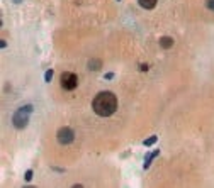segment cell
<instances>
[{"instance_id": "obj_1", "label": "cell", "mask_w": 214, "mask_h": 188, "mask_svg": "<svg viewBox=\"0 0 214 188\" xmlns=\"http://www.w3.org/2000/svg\"><path fill=\"white\" fill-rule=\"evenodd\" d=\"M92 109L100 117H109L117 110V97L112 92H100L92 102Z\"/></svg>"}, {"instance_id": "obj_2", "label": "cell", "mask_w": 214, "mask_h": 188, "mask_svg": "<svg viewBox=\"0 0 214 188\" xmlns=\"http://www.w3.org/2000/svg\"><path fill=\"white\" fill-rule=\"evenodd\" d=\"M32 105L31 103H27V105H22L21 109H17L14 114V117H12V124H14V127H17V129H24L27 124H29V117L31 114H32Z\"/></svg>"}, {"instance_id": "obj_3", "label": "cell", "mask_w": 214, "mask_h": 188, "mask_svg": "<svg viewBox=\"0 0 214 188\" xmlns=\"http://www.w3.org/2000/svg\"><path fill=\"white\" fill-rule=\"evenodd\" d=\"M59 81H61V87L65 90H75L78 85V76L75 73H70V71H65V73L61 75V78H59Z\"/></svg>"}, {"instance_id": "obj_4", "label": "cell", "mask_w": 214, "mask_h": 188, "mask_svg": "<svg viewBox=\"0 0 214 188\" xmlns=\"http://www.w3.org/2000/svg\"><path fill=\"white\" fill-rule=\"evenodd\" d=\"M56 137H58L59 144H70V142H73V139H75V132H73V129H70V127H61V129L58 131V134H56Z\"/></svg>"}, {"instance_id": "obj_5", "label": "cell", "mask_w": 214, "mask_h": 188, "mask_svg": "<svg viewBox=\"0 0 214 188\" xmlns=\"http://www.w3.org/2000/svg\"><path fill=\"white\" fill-rule=\"evenodd\" d=\"M158 154H160V149H155V151H153L151 154H148L146 158H144V164H143V168H144V170H148V168H150V164H151V161H153V159H155V158H156V156H158Z\"/></svg>"}, {"instance_id": "obj_6", "label": "cell", "mask_w": 214, "mask_h": 188, "mask_svg": "<svg viewBox=\"0 0 214 188\" xmlns=\"http://www.w3.org/2000/svg\"><path fill=\"white\" fill-rule=\"evenodd\" d=\"M160 46H162V48H165V49L172 48V46H174V39H172V37H168V36H163L162 39H160Z\"/></svg>"}, {"instance_id": "obj_7", "label": "cell", "mask_w": 214, "mask_h": 188, "mask_svg": "<svg viewBox=\"0 0 214 188\" xmlns=\"http://www.w3.org/2000/svg\"><path fill=\"white\" fill-rule=\"evenodd\" d=\"M138 2H139V5L143 9H148V10H150V9H153L156 5V0H138Z\"/></svg>"}, {"instance_id": "obj_8", "label": "cell", "mask_w": 214, "mask_h": 188, "mask_svg": "<svg viewBox=\"0 0 214 188\" xmlns=\"http://www.w3.org/2000/svg\"><path fill=\"white\" fill-rule=\"evenodd\" d=\"M100 65H102V63H100L99 59H90V61H89V68H90L92 71L99 70V68H100Z\"/></svg>"}, {"instance_id": "obj_9", "label": "cell", "mask_w": 214, "mask_h": 188, "mask_svg": "<svg viewBox=\"0 0 214 188\" xmlns=\"http://www.w3.org/2000/svg\"><path fill=\"white\" fill-rule=\"evenodd\" d=\"M156 141H158V136H150L148 139H144V141H143V144L148 148V146H153V144H155Z\"/></svg>"}, {"instance_id": "obj_10", "label": "cell", "mask_w": 214, "mask_h": 188, "mask_svg": "<svg viewBox=\"0 0 214 188\" xmlns=\"http://www.w3.org/2000/svg\"><path fill=\"white\" fill-rule=\"evenodd\" d=\"M53 73H55L53 70H46V73H44V81L46 83H49V81L53 80Z\"/></svg>"}, {"instance_id": "obj_11", "label": "cell", "mask_w": 214, "mask_h": 188, "mask_svg": "<svg viewBox=\"0 0 214 188\" xmlns=\"http://www.w3.org/2000/svg\"><path fill=\"white\" fill-rule=\"evenodd\" d=\"M32 170H27L26 171V173H24V180H26V181H31V180H32Z\"/></svg>"}, {"instance_id": "obj_12", "label": "cell", "mask_w": 214, "mask_h": 188, "mask_svg": "<svg viewBox=\"0 0 214 188\" xmlns=\"http://www.w3.org/2000/svg\"><path fill=\"white\" fill-rule=\"evenodd\" d=\"M206 5L209 10H214V0H206Z\"/></svg>"}, {"instance_id": "obj_13", "label": "cell", "mask_w": 214, "mask_h": 188, "mask_svg": "<svg viewBox=\"0 0 214 188\" xmlns=\"http://www.w3.org/2000/svg\"><path fill=\"white\" fill-rule=\"evenodd\" d=\"M104 78H105V80H112V78H114V73H105Z\"/></svg>"}, {"instance_id": "obj_14", "label": "cell", "mask_w": 214, "mask_h": 188, "mask_svg": "<svg viewBox=\"0 0 214 188\" xmlns=\"http://www.w3.org/2000/svg\"><path fill=\"white\" fill-rule=\"evenodd\" d=\"M141 71H148V65H141Z\"/></svg>"}, {"instance_id": "obj_15", "label": "cell", "mask_w": 214, "mask_h": 188, "mask_svg": "<svg viewBox=\"0 0 214 188\" xmlns=\"http://www.w3.org/2000/svg\"><path fill=\"white\" fill-rule=\"evenodd\" d=\"M15 4H21V0H15Z\"/></svg>"}]
</instances>
